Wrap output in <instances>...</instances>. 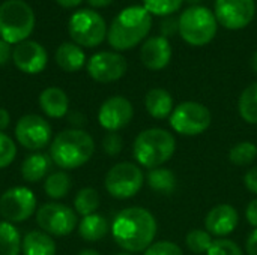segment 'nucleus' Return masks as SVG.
Here are the masks:
<instances>
[{"label": "nucleus", "mask_w": 257, "mask_h": 255, "mask_svg": "<svg viewBox=\"0 0 257 255\" xmlns=\"http://www.w3.org/2000/svg\"><path fill=\"white\" fill-rule=\"evenodd\" d=\"M244 185L247 186V189L253 194L257 195V167L248 170L244 176Z\"/></svg>", "instance_id": "4c0bfd02"}, {"label": "nucleus", "mask_w": 257, "mask_h": 255, "mask_svg": "<svg viewBox=\"0 0 257 255\" xmlns=\"http://www.w3.org/2000/svg\"><path fill=\"white\" fill-rule=\"evenodd\" d=\"M238 110L247 123L257 125V83L244 89L238 101Z\"/></svg>", "instance_id": "cd10ccee"}, {"label": "nucleus", "mask_w": 257, "mask_h": 255, "mask_svg": "<svg viewBox=\"0 0 257 255\" xmlns=\"http://www.w3.org/2000/svg\"><path fill=\"white\" fill-rule=\"evenodd\" d=\"M108 230H110L108 221L99 213L83 216V219L78 224V234L86 242H98L104 239Z\"/></svg>", "instance_id": "b1692460"}, {"label": "nucleus", "mask_w": 257, "mask_h": 255, "mask_svg": "<svg viewBox=\"0 0 257 255\" xmlns=\"http://www.w3.org/2000/svg\"><path fill=\"white\" fill-rule=\"evenodd\" d=\"M145 107L154 119H166L173 113V98L164 89H152L146 93Z\"/></svg>", "instance_id": "412c9836"}, {"label": "nucleus", "mask_w": 257, "mask_h": 255, "mask_svg": "<svg viewBox=\"0 0 257 255\" xmlns=\"http://www.w3.org/2000/svg\"><path fill=\"white\" fill-rule=\"evenodd\" d=\"M257 156V146L251 141H241L229 152V161L238 167L250 165Z\"/></svg>", "instance_id": "c756f323"}, {"label": "nucleus", "mask_w": 257, "mask_h": 255, "mask_svg": "<svg viewBox=\"0 0 257 255\" xmlns=\"http://www.w3.org/2000/svg\"><path fill=\"white\" fill-rule=\"evenodd\" d=\"M217 29L215 15L205 6H191L179 17V35L193 47L208 45L215 38Z\"/></svg>", "instance_id": "423d86ee"}, {"label": "nucleus", "mask_w": 257, "mask_h": 255, "mask_svg": "<svg viewBox=\"0 0 257 255\" xmlns=\"http://www.w3.org/2000/svg\"><path fill=\"white\" fill-rule=\"evenodd\" d=\"M256 15L254 0H215V18L229 30L247 27Z\"/></svg>", "instance_id": "ddd939ff"}, {"label": "nucleus", "mask_w": 257, "mask_h": 255, "mask_svg": "<svg viewBox=\"0 0 257 255\" xmlns=\"http://www.w3.org/2000/svg\"><path fill=\"white\" fill-rule=\"evenodd\" d=\"M68 30L72 41L78 47L86 48L98 47L107 36V26L104 18L92 9L77 11L69 20Z\"/></svg>", "instance_id": "0eeeda50"}, {"label": "nucleus", "mask_w": 257, "mask_h": 255, "mask_svg": "<svg viewBox=\"0 0 257 255\" xmlns=\"http://www.w3.org/2000/svg\"><path fill=\"white\" fill-rule=\"evenodd\" d=\"M17 156V146L14 140L6 135L5 132H0V170L9 167Z\"/></svg>", "instance_id": "473e14b6"}, {"label": "nucleus", "mask_w": 257, "mask_h": 255, "mask_svg": "<svg viewBox=\"0 0 257 255\" xmlns=\"http://www.w3.org/2000/svg\"><path fill=\"white\" fill-rule=\"evenodd\" d=\"M184 0H143V8L154 15L169 17L179 11Z\"/></svg>", "instance_id": "2f4dec72"}, {"label": "nucleus", "mask_w": 257, "mask_h": 255, "mask_svg": "<svg viewBox=\"0 0 257 255\" xmlns=\"http://www.w3.org/2000/svg\"><path fill=\"white\" fill-rule=\"evenodd\" d=\"M39 107L51 119H60L69 111L68 95L59 87H47L39 95Z\"/></svg>", "instance_id": "6ab92c4d"}, {"label": "nucleus", "mask_w": 257, "mask_h": 255, "mask_svg": "<svg viewBox=\"0 0 257 255\" xmlns=\"http://www.w3.org/2000/svg\"><path fill=\"white\" fill-rule=\"evenodd\" d=\"M116 255H133V254H130V252H120V254H116Z\"/></svg>", "instance_id": "09e8293b"}, {"label": "nucleus", "mask_w": 257, "mask_h": 255, "mask_svg": "<svg viewBox=\"0 0 257 255\" xmlns=\"http://www.w3.org/2000/svg\"><path fill=\"white\" fill-rule=\"evenodd\" d=\"M11 123V114L8 113V110L0 108V132H3Z\"/></svg>", "instance_id": "79ce46f5"}, {"label": "nucleus", "mask_w": 257, "mask_h": 255, "mask_svg": "<svg viewBox=\"0 0 257 255\" xmlns=\"http://www.w3.org/2000/svg\"><path fill=\"white\" fill-rule=\"evenodd\" d=\"M62 8H75L78 6L83 0H56Z\"/></svg>", "instance_id": "c03bdc74"}, {"label": "nucleus", "mask_w": 257, "mask_h": 255, "mask_svg": "<svg viewBox=\"0 0 257 255\" xmlns=\"http://www.w3.org/2000/svg\"><path fill=\"white\" fill-rule=\"evenodd\" d=\"M212 122L211 111L203 104L187 101L179 104L170 114V126L176 134L194 137L203 134Z\"/></svg>", "instance_id": "6e6552de"}, {"label": "nucleus", "mask_w": 257, "mask_h": 255, "mask_svg": "<svg viewBox=\"0 0 257 255\" xmlns=\"http://www.w3.org/2000/svg\"><path fill=\"white\" fill-rule=\"evenodd\" d=\"M23 248L21 234L8 221H0V255H20Z\"/></svg>", "instance_id": "a878e982"}, {"label": "nucleus", "mask_w": 257, "mask_h": 255, "mask_svg": "<svg viewBox=\"0 0 257 255\" xmlns=\"http://www.w3.org/2000/svg\"><path fill=\"white\" fill-rule=\"evenodd\" d=\"M206 255H244V252L233 240L218 239L212 242Z\"/></svg>", "instance_id": "72a5a7b5"}, {"label": "nucleus", "mask_w": 257, "mask_h": 255, "mask_svg": "<svg viewBox=\"0 0 257 255\" xmlns=\"http://www.w3.org/2000/svg\"><path fill=\"white\" fill-rule=\"evenodd\" d=\"M134 116L133 104L123 96H111L102 102L98 111L99 125L108 132H117L130 125Z\"/></svg>", "instance_id": "2eb2a0df"}, {"label": "nucleus", "mask_w": 257, "mask_h": 255, "mask_svg": "<svg viewBox=\"0 0 257 255\" xmlns=\"http://www.w3.org/2000/svg\"><path fill=\"white\" fill-rule=\"evenodd\" d=\"M99 194L93 188H83L77 192L74 198V209L81 216H89L92 213H96L99 207Z\"/></svg>", "instance_id": "c85d7f7f"}, {"label": "nucleus", "mask_w": 257, "mask_h": 255, "mask_svg": "<svg viewBox=\"0 0 257 255\" xmlns=\"http://www.w3.org/2000/svg\"><path fill=\"white\" fill-rule=\"evenodd\" d=\"M24 255H56V243L53 237L44 231H29L23 237Z\"/></svg>", "instance_id": "5701e85b"}, {"label": "nucleus", "mask_w": 257, "mask_h": 255, "mask_svg": "<svg viewBox=\"0 0 257 255\" xmlns=\"http://www.w3.org/2000/svg\"><path fill=\"white\" fill-rule=\"evenodd\" d=\"M36 210V197L27 186H14L0 197V215L8 222H23L33 216Z\"/></svg>", "instance_id": "9b49d317"}, {"label": "nucleus", "mask_w": 257, "mask_h": 255, "mask_svg": "<svg viewBox=\"0 0 257 255\" xmlns=\"http://www.w3.org/2000/svg\"><path fill=\"white\" fill-rule=\"evenodd\" d=\"M11 57V45L0 38V66L6 65Z\"/></svg>", "instance_id": "a19ab883"}, {"label": "nucleus", "mask_w": 257, "mask_h": 255, "mask_svg": "<svg viewBox=\"0 0 257 255\" xmlns=\"http://www.w3.org/2000/svg\"><path fill=\"white\" fill-rule=\"evenodd\" d=\"M122 147H123V141L117 132H108L102 138V149L108 156L119 155L122 152Z\"/></svg>", "instance_id": "c9c22d12"}, {"label": "nucleus", "mask_w": 257, "mask_h": 255, "mask_svg": "<svg viewBox=\"0 0 257 255\" xmlns=\"http://www.w3.org/2000/svg\"><path fill=\"white\" fill-rule=\"evenodd\" d=\"M245 216H247V221L257 228V198L250 201V204L247 206V210H245Z\"/></svg>", "instance_id": "58836bf2"}, {"label": "nucleus", "mask_w": 257, "mask_h": 255, "mask_svg": "<svg viewBox=\"0 0 257 255\" xmlns=\"http://www.w3.org/2000/svg\"><path fill=\"white\" fill-rule=\"evenodd\" d=\"M160 29H161V36L164 38L179 33V18H172V17L164 18L160 24Z\"/></svg>", "instance_id": "e433bc0d"}, {"label": "nucleus", "mask_w": 257, "mask_h": 255, "mask_svg": "<svg viewBox=\"0 0 257 255\" xmlns=\"http://www.w3.org/2000/svg\"><path fill=\"white\" fill-rule=\"evenodd\" d=\"M239 222L236 209L230 204H218L212 207L205 218V230L211 236L224 237L235 231Z\"/></svg>", "instance_id": "f3484780"}, {"label": "nucleus", "mask_w": 257, "mask_h": 255, "mask_svg": "<svg viewBox=\"0 0 257 255\" xmlns=\"http://www.w3.org/2000/svg\"><path fill=\"white\" fill-rule=\"evenodd\" d=\"M212 236L206 231V230H191L187 237H185V243L187 248L193 252V254H206L212 245Z\"/></svg>", "instance_id": "7c9ffc66"}, {"label": "nucleus", "mask_w": 257, "mask_h": 255, "mask_svg": "<svg viewBox=\"0 0 257 255\" xmlns=\"http://www.w3.org/2000/svg\"><path fill=\"white\" fill-rule=\"evenodd\" d=\"M84 120H86L84 116L77 114V113H74V114L69 116V123H72V125H84V123H86Z\"/></svg>", "instance_id": "37998d69"}, {"label": "nucleus", "mask_w": 257, "mask_h": 255, "mask_svg": "<svg viewBox=\"0 0 257 255\" xmlns=\"http://www.w3.org/2000/svg\"><path fill=\"white\" fill-rule=\"evenodd\" d=\"M152 27V17L143 6H130L119 12L113 20L107 39L108 44L117 50L125 51L140 44Z\"/></svg>", "instance_id": "7ed1b4c3"}, {"label": "nucleus", "mask_w": 257, "mask_h": 255, "mask_svg": "<svg viewBox=\"0 0 257 255\" xmlns=\"http://www.w3.org/2000/svg\"><path fill=\"white\" fill-rule=\"evenodd\" d=\"M176 150V140L173 134L161 128H151L140 132L133 144V155L136 161L149 170L166 164Z\"/></svg>", "instance_id": "20e7f679"}, {"label": "nucleus", "mask_w": 257, "mask_h": 255, "mask_svg": "<svg viewBox=\"0 0 257 255\" xmlns=\"http://www.w3.org/2000/svg\"><path fill=\"white\" fill-rule=\"evenodd\" d=\"M87 2H89V5L93 6V8H105V6H108L113 0H87Z\"/></svg>", "instance_id": "a18cd8bd"}, {"label": "nucleus", "mask_w": 257, "mask_h": 255, "mask_svg": "<svg viewBox=\"0 0 257 255\" xmlns=\"http://www.w3.org/2000/svg\"><path fill=\"white\" fill-rule=\"evenodd\" d=\"M143 255H184V252L176 243L169 240H161L152 243Z\"/></svg>", "instance_id": "f704fd0d"}, {"label": "nucleus", "mask_w": 257, "mask_h": 255, "mask_svg": "<svg viewBox=\"0 0 257 255\" xmlns=\"http://www.w3.org/2000/svg\"><path fill=\"white\" fill-rule=\"evenodd\" d=\"M188 2H191V3H197V2H200V0H188Z\"/></svg>", "instance_id": "8fccbe9b"}, {"label": "nucleus", "mask_w": 257, "mask_h": 255, "mask_svg": "<svg viewBox=\"0 0 257 255\" xmlns=\"http://www.w3.org/2000/svg\"><path fill=\"white\" fill-rule=\"evenodd\" d=\"M143 183V171L133 162H119L113 165L104 180L107 192L117 200L133 198L142 189Z\"/></svg>", "instance_id": "1a4fd4ad"}, {"label": "nucleus", "mask_w": 257, "mask_h": 255, "mask_svg": "<svg viewBox=\"0 0 257 255\" xmlns=\"http://www.w3.org/2000/svg\"><path fill=\"white\" fill-rule=\"evenodd\" d=\"M111 233L114 242L126 252L146 251L157 236V221L143 207H128L117 213Z\"/></svg>", "instance_id": "f257e3e1"}, {"label": "nucleus", "mask_w": 257, "mask_h": 255, "mask_svg": "<svg viewBox=\"0 0 257 255\" xmlns=\"http://www.w3.org/2000/svg\"><path fill=\"white\" fill-rule=\"evenodd\" d=\"M126 60L119 53L101 51L93 54L87 62L90 78L98 83H113L120 80L126 72Z\"/></svg>", "instance_id": "4468645a"}, {"label": "nucleus", "mask_w": 257, "mask_h": 255, "mask_svg": "<svg viewBox=\"0 0 257 255\" xmlns=\"http://www.w3.org/2000/svg\"><path fill=\"white\" fill-rule=\"evenodd\" d=\"M78 255H99L95 249H83V251H80Z\"/></svg>", "instance_id": "49530a36"}, {"label": "nucleus", "mask_w": 257, "mask_h": 255, "mask_svg": "<svg viewBox=\"0 0 257 255\" xmlns=\"http://www.w3.org/2000/svg\"><path fill=\"white\" fill-rule=\"evenodd\" d=\"M56 63L65 72H77L86 63V54L77 44L63 42L56 50Z\"/></svg>", "instance_id": "4be33fe9"}, {"label": "nucleus", "mask_w": 257, "mask_h": 255, "mask_svg": "<svg viewBox=\"0 0 257 255\" xmlns=\"http://www.w3.org/2000/svg\"><path fill=\"white\" fill-rule=\"evenodd\" d=\"M251 66H253L254 72H256V74H257V50H256V51H254L253 57H251Z\"/></svg>", "instance_id": "de8ad7c7"}, {"label": "nucleus", "mask_w": 257, "mask_h": 255, "mask_svg": "<svg viewBox=\"0 0 257 255\" xmlns=\"http://www.w3.org/2000/svg\"><path fill=\"white\" fill-rule=\"evenodd\" d=\"M51 158L45 153H32L21 164V176L29 183L41 182L47 177L51 168Z\"/></svg>", "instance_id": "aec40b11"}, {"label": "nucleus", "mask_w": 257, "mask_h": 255, "mask_svg": "<svg viewBox=\"0 0 257 255\" xmlns=\"http://www.w3.org/2000/svg\"><path fill=\"white\" fill-rule=\"evenodd\" d=\"M44 191L53 200L65 198L71 191V177L65 171L51 173L44 182Z\"/></svg>", "instance_id": "bb28decb"}, {"label": "nucleus", "mask_w": 257, "mask_h": 255, "mask_svg": "<svg viewBox=\"0 0 257 255\" xmlns=\"http://www.w3.org/2000/svg\"><path fill=\"white\" fill-rule=\"evenodd\" d=\"M12 60L21 72L33 75L45 69L48 56L41 44L35 41H23L14 48Z\"/></svg>", "instance_id": "dca6fc26"}, {"label": "nucleus", "mask_w": 257, "mask_h": 255, "mask_svg": "<svg viewBox=\"0 0 257 255\" xmlns=\"http://www.w3.org/2000/svg\"><path fill=\"white\" fill-rule=\"evenodd\" d=\"M142 63L151 71L164 69L172 59V45L164 36H152L145 41L140 50Z\"/></svg>", "instance_id": "a211bd4d"}, {"label": "nucleus", "mask_w": 257, "mask_h": 255, "mask_svg": "<svg viewBox=\"0 0 257 255\" xmlns=\"http://www.w3.org/2000/svg\"><path fill=\"white\" fill-rule=\"evenodd\" d=\"M245 249L248 255H257V228L253 230L245 242Z\"/></svg>", "instance_id": "ea45409f"}, {"label": "nucleus", "mask_w": 257, "mask_h": 255, "mask_svg": "<svg viewBox=\"0 0 257 255\" xmlns=\"http://www.w3.org/2000/svg\"><path fill=\"white\" fill-rule=\"evenodd\" d=\"M35 27V12L23 0H6L0 6V38L8 44L26 41Z\"/></svg>", "instance_id": "39448f33"}, {"label": "nucleus", "mask_w": 257, "mask_h": 255, "mask_svg": "<svg viewBox=\"0 0 257 255\" xmlns=\"http://www.w3.org/2000/svg\"><path fill=\"white\" fill-rule=\"evenodd\" d=\"M50 123L38 114H26L15 125V138L27 150H41L51 141Z\"/></svg>", "instance_id": "f8f14e48"}, {"label": "nucleus", "mask_w": 257, "mask_h": 255, "mask_svg": "<svg viewBox=\"0 0 257 255\" xmlns=\"http://www.w3.org/2000/svg\"><path fill=\"white\" fill-rule=\"evenodd\" d=\"M148 185L151 186L152 191H155L158 194L170 195L176 189V176L169 168L158 167V168L149 170Z\"/></svg>", "instance_id": "393cba45"}, {"label": "nucleus", "mask_w": 257, "mask_h": 255, "mask_svg": "<svg viewBox=\"0 0 257 255\" xmlns=\"http://www.w3.org/2000/svg\"><path fill=\"white\" fill-rule=\"evenodd\" d=\"M36 222L44 233L57 237L71 234L78 224L77 213L60 203H45L41 206L36 210Z\"/></svg>", "instance_id": "9d476101"}, {"label": "nucleus", "mask_w": 257, "mask_h": 255, "mask_svg": "<svg viewBox=\"0 0 257 255\" xmlns=\"http://www.w3.org/2000/svg\"><path fill=\"white\" fill-rule=\"evenodd\" d=\"M95 153L93 138L83 129L71 128L59 132L50 144V158L62 170H75Z\"/></svg>", "instance_id": "f03ea898"}]
</instances>
